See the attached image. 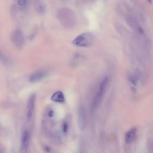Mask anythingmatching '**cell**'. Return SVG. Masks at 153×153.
<instances>
[{
	"label": "cell",
	"mask_w": 153,
	"mask_h": 153,
	"mask_svg": "<svg viewBox=\"0 0 153 153\" xmlns=\"http://www.w3.org/2000/svg\"><path fill=\"white\" fill-rule=\"evenodd\" d=\"M108 83H109V78L108 76H105V78H103V79L102 80L101 82L100 83L94 99H93V101L91 103L92 111H95L101 103L102 99L105 95L107 87L108 85Z\"/></svg>",
	"instance_id": "6da1fadb"
},
{
	"label": "cell",
	"mask_w": 153,
	"mask_h": 153,
	"mask_svg": "<svg viewBox=\"0 0 153 153\" xmlns=\"http://www.w3.org/2000/svg\"><path fill=\"white\" fill-rule=\"evenodd\" d=\"M94 41L93 34L85 32L78 35L73 41L72 44L77 47H85L91 45Z\"/></svg>",
	"instance_id": "7a4b0ae2"
},
{
	"label": "cell",
	"mask_w": 153,
	"mask_h": 153,
	"mask_svg": "<svg viewBox=\"0 0 153 153\" xmlns=\"http://www.w3.org/2000/svg\"><path fill=\"white\" fill-rule=\"evenodd\" d=\"M11 39L16 47L20 48L22 47L24 44V35L20 30L16 29L11 33Z\"/></svg>",
	"instance_id": "3957f363"
},
{
	"label": "cell",
	"mask_w": 153,
	"mask_h": 153,
	"mask_svg": "<svg viewBox=\"0 0 153 153\" xmlns=\"http://www.w3.org/2000/svg\"><path fill=\"white\" fill-rule=\"evenodd\" d=\"M78 123L79 128L81 130H84L87 123V113L84 106L81 105L78 111Z\"/></svg>",
	"instance_id": "277c9868"
},
{
	"label": "cell",
	"mask_w": 153,
	"mask_h": 153,
	"mask_svg": "<svg viewBox=\"0 0 153 153\" xmlns=\"http://www.w3.org/2000/svg\"><path fill=\"white\" fill-rule=\"evenodd\" d=\"M30 143V133L28 130H25L22 136L20 153H28Z\"/></svg>",
	"instance_id": "5b68a950"
},
{
	"label": "cell",
	"mask_w": 153,
	"mask_h": 153,
	"mask_svg": "<svg viewBox=\"0 0 153 153\" xmlns=\"http://www.w3.org/2000/svg\"><path fill=\"white\" fill-rule=\"evenodd\" d=\"M36 102V95L35 94H32L27 100V109H26V115L28 120L30 121L32 119L35 106Z\"/></svg>",
	"instance_id": "8992f818"
},
{
	"label": "cell",
	"mask_w": 153,
	"mask_h": 153,
	"mask_svg": "<svg viewBox=\"0 0 153 153\" xmlns=\"http://www.w3.org/2000/svg\"><path fill=\"white\" fill-rule=\"evenodd\" d=\"M47 72L44 71H36L30 75L29 81L30 82H36L44 79L47 76Z\"/></svg>",
	"instance_id": "52a82bcc"
},
{
	"label": "cell",
	"mask_w": 153,
	"mask_h": 153,
	"mask_svg": "<svg viewBox=\"0 0 153 153\" xmlns=\"http://www.w3.org/2000/svg\"><path fill=\"white\" fill-rule=\"evenodd\" d=\"M136 134H137V129L136 128H133L130 130H128L127 132H126L124 136L126 143L127 144L131 143L134 140Z\"/></svg>",
	"instance_id": "ba28073f"
},
{
	"label": "cell",
	"mask_w": 153,
	"mask_h": 153,
	"mask_svg": "<svg viewBox=\"0 0 153 153\" xmlns=\"http://www.w3.org/2000/svg\"><path fill=\"white\" fill-rule=\"evenodd\" d=\"M51 100L57 103H63L65 102V96L63 93L61 91H57L55 92L51 97Z\"/></svg>",
	"instance_id": "9c48e42d"
},
{
	"label": "cell",
	"mask_w": 153,
	"mask_h": 153,
	"mask_svg": "<svg viewBox=\"0 0 153 153\" xmlns=\"http://www.w3.org/2000/svg\"><path fill=\"white\" fill-rule=\"evenodd\" d=\"M0 61L4 63H7L8 62V59L6 56L0 50Z\"/></svg>",
	"instance_id": "30bf717a"
},
{
	"label": "cell",
	"mask_w": 153,
	"mask_h": 153,
	"mask_svg": "<svg viewBox=\"0 0 153 153\" xmlns=\"http://www.w3.org/2000/svg\"><path fill=\"white\" fill-rule=\"evenodd\" d=\"M36 8H37V10L39 11V13H44L45 11V7L41 3L38 4V5L36 6Z\"/></svg>",
	"instance_id": "8fae6325"
},
{
	"label": "cell",
	"mask_w": 153,
	"mask_h": 153,
	"mask_svg": "<svg viewBox=\"0 0 153 153\" xmlns=\"http://www.w3.org/2000/svg\"><path fill=\"white\" fill-rule=\"evenodd\" d=\"M27 3V0H17V4L22 7H25Z\"/></svg>",
	"instance_id": "7c38bea8"
},
{
	"label": "cell",
	"mask_w": 153,
	"mask_h": 153,
	"mask_svg": "<svg viewBox=\"0 0 153 153\" xmlns=\"http://www.w3.org/2000/svg\"><path fill=\"white\" fill-rule=\"evenodd\" d=\"M62 129H63V131L64 133H66L67 132L68 129V126L67 123H66V122L63 123V126H62Z\"/></svg>",
	"instance_id": "4fadbf2b"
},
{
	"label": "cell",
	"mask_w": 153,
	"mask_h": 153,
	"mask_svg": "<svg viewBox=\"0 0 153 153\" xmlns=\"http://www.w3.org/2000/svg\"><path fill=\"white\" fill-rule=\"evenodd\" d=\"M53 111H52V110H51V111H50L49 112H48V116L50 117H52L53 116Z\"/></svg>",
	"instance_id": "5bb4252c"
},
{
	"label": "cell",
	"mask_w": 153,
	"mask_h": 153,
	"mask_svg": "<svg viewBox=\"0 0 153 153\" xmlns=\"http://www.w3.org/2000/svg\"><path fill=\"white\" fill-rule=\"evenodd\" d=\"M148 1L149 2H151V0H148Z\"/></svg>",
	"instance_id": "9a60e30c"
},
{
	"label": "cell",
	"mask_w": 153,
	"mask_h": 153,
	"mask_svg": "<svg viewBox=\"0 0 153 153\" xmlns=\"http://www.w3.org/2000/svg\"><path fill=\"white\" fill-rule=\"evenodd\" d=\"M152 148H153V145H152Z\"/></svg>",
	"instance_id": "2e32d148"
}]
</instances>
